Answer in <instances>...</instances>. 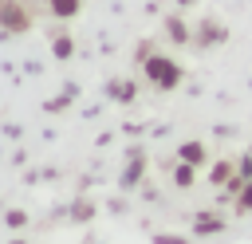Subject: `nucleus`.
<instances>
[{"mask_svg": "<svg viewBox=\"0 0 252 244\" xmlns=\"http://www.w3.org/2000/svg\"><path fill=\"white\" fill-rule=\"evenodd\" d=\"M142 63H146V75H150L154 87L173 91V87L181 83V67H177L173 59H165V55H150V59H142Z\"/></svg>", "mask_w": 252, "mask_h": 244, "instance_id": "f257e3e1", "label": "nucleus"}, {"mask_svg": "<svg viewBox=\"0 0 252 244\" xmlns=\"http://www.w3.org/2000/svg\"><path fill=\"white\" fill-rule=\"evenodd\" d=\"M0 24H4L8 31H24V28H28V12H24L16 0H4V4H0Z\"/></svg>", "mask_w": 252, "mask_h": 244, "instance_id": "f03ea898", "label": "nucleus"}, {"mask_svg": "<svg viewBox=\"0 0 252 244\" xmlns=\"http://www.w3.org/2000/svg\"><path fill=\"white\" fill-rule=\"evenodd\" d=\"M181 161L201 165V161H205V146H201V142H185V146H181Z\"/></svg>", "mask_w": 252, "mask_h": 244, "instance_id": "7ed1b4c3", "label": "nucleus"}, {"mask_svg": "<svg viewBox=\"0 0 252 244\" xmlns=\"http://www.w3.org/2000/svg\"><path fill=\"white\" fill-rule=\"evenodd\" d=\"M193 181H197V165L181 161V165H177V173H173V185H177V189H185V185H193Z\"/></svg>", "mask_w": 252, "mask_h": 244, "instance_id": "20e7f679", "label": "nucleus"}, {"mask_svg": "<svg viewBox=\"0 0 252 244\" xmlns=\"http://www.w3.org/2000/svg\"><path fill=\"white\" fill-rule=\"evenodd\" d=\"M51 4V12L59 16V20H71L75 12H79V0H47Z\"/></svg>", "mask_w": 252, "mask_h": 244, "instance_id": "39448f33", "label": "nucleus"}, {"mask_svg": "<svg viewBox=\"0 0 252 244\" xmlns=\"http://www.w3.org/2000/svg\"><path fill=\"white\" fill-rule=\"evenodd\" d=\"M209 181H213V185H228V181H232V161H217Z\"/></svg>", "mask_w": 252, "mask_h": 244, "instance_id": "423d86ee", "label": "nucleus"}, {"mask_svg": "<svg viewBox=\"0 0 252 244\" xmlns=\"http://www.w3.org/2000/svg\"><path fill=\"white\" fill-rule=\"evenodd\" d=\"M165 28H169V39H173V43H185V39H189V28H185L177 16H169V24H165Z\"/></svg>", "mask_w": 252, "mask_h": 244, "instance_id": "0eeeda50", "label": "nucleus"}, {"mask_svg": "<svg viewBox=\"0 0 252 244\" xmlns=\"http://www.w3.org/2000/svg\"><path fill=\"white\" fill-rule=\"evenodd\" d=\"M236 213H252V181L240 189V197H236Z\"/></svg>", "mask_w": 252, "mask_h": 244, "instance_id": "6e6552de", "label": "nucleus"}, {"mask_svg": "<svg viewBox=\"0 0 252 244\" xmlns=\"http://www.w3.org/2000/svg\"><path fill=\"white\" fill-rule=\"evenodd\" d=\"M224 39V28H217V24H205V35H201V43H213V39Z\"/></svg>", "mask_w": 252, "mask_h": 244, "instance_id": "1a4fd4ad", "label": "nucleus"}, {"mask_svg": "<svg viewBox=\"0 0 252 244\" xmlns=\"http://www.w3.org/2000/svg\"><path fill=\"white\" fill-rule=\"evenodd\" d=\"M138 173H142V157L134 153V165H130V173H126L122 181H126V185H138Z\"/></svg>", "mask_w": 252, "mask_h": 244, "instance_id": "9d476101", "label": "nucleus"}, {"mask_svg": "<svg viewBox=\"0 0 252 244\" xmlns=\"http://www.w3.org/2000/svg\"><path fill=\"white\" fill-rule=\"evenodd\" d=\"M55 55H59V59H67V55H71V39H67V35H63V39H55Z\"/></svg>", "mask_w": 252, "mask_h": 244, "instance_id": "9b49d317", "label": "nucleus"}, {"mask_svg": "<svg viewBox=\"0 0 252 244\" xmlns=\"http://www.w3.org/2000/svg\"><path fill=\"white\" fill-rule=\"evenodd\" d=\"M114 94H118V98H134V83H126V87L118 83V87H114Z\"/></svg>", "mask_w": 252, "mask_h": 244, "instance_id": "f8f14e48", "label": "nucleus"}, {"mask_svg": "<svg viewBox=\"0 0 252 244\" xmlns=\"http://www.w3.org/2000/svg\"><path fill=\"white\" fill-rule=\"evenodd\" d=\"M158 244H185L181 236H158Z\"/></svg>", "mask_w": 252, "mask_h": 244, "instance_id": "ddd939ff", "label": "nucleus"}, {"mask_svg": "<svg viewBox=\"0 0 252 244\" xmlns=\"http://www.w3.org/2000/svg\"><path fill=\"white\" fill-rule=\"evenodd\" d=\"M181 4H193V0H181Z\"/></svg>", "mask_w": 252, "mask_h": 244, "instance_id": "4468645a", "label": "nucleus"}, {"mask_svg": "<svg viewBox=\"0 0 252 244\" xmlns=\"http://www.w3.org/2000/svg\"><path fill=\"white\" fill-rule=\"evenodd\" d=\"M248 157H252V150H248Z\"/></svg>", "mask_w": 252, "mask_h": 244, "instance_id": "2eb2a0df", "label": "nucleus"}]
</instances>
